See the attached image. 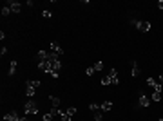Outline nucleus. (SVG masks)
I'll return each instance as SVG.
<instances>
[{
    "mask_svg": "<svg viewBox=\"0 0 163 121\" xmlns=\"http://www.w3.org/2000/svg\"><path fill=\"white\" fill-rule=\"evenodd\" d=\"M49 47L53 49V53H55V54H58V56H62V54H63V49H62V47H60L56 42H51V45H49Z\"/></svg>",
    "mask_w": 163,
    "mask_h": 121,
    "instance_id": "nucleus-9",
    "label": "nucleus"
},
{
    "mask_svg": "<svg viewBox=\"0 0 163 121\" xmlns=\"http://www.w3.org/2000/svg\"><path fill=\"white\" fill-rule=\"evenodd\" d=\"M7 15H11V9L4 6V7H2V16H7Z\"/></svg>",
    "mask_w": 163,
    "mask_h": 121,
    "instance_id": "nucleus-21",
    "label": "nucleus"
},
{
    "mask_svg": "<svg viewBox=\"0 0 163 121\" xmlns=\"http://www.w3.org/2000/svg\"><path fill=\"white\" fill-rule=\"evenodd\" d=\"M139 72H142V70H139L138 63H136V62H132V69H131V76H132V78H136V76H139Z\"/></svg>",
    "mask_w": 163,
    "mask_h": 121,
    "instance_id": "nucleus-10",
    "label": "nucleus"
},
{
    "mask_svg": "<svg viewBox=\"0 0 163 121\" xmlns=\"http://www.w3.org/2000/svg\"><path fill=\"white\" fill-rule=\"evenodd\" d=\"M4 121H20V117H18V112H15V110L7 112V114L4 116Z\"/></svg>",
    "mask_w": 163,
    "mask_h": 121,
    "instance_id": "nucleus-8",
    "label": "nucleus"
},
{
    "mask_svg": "<svg viewBox=\"0 0 163 121\" xmlns=\"http://www.w3.org/2000/svg\"><path fill=\"white\" fill-rule=\"evenodd\" d=\"M16 65H18V63H16L15 60H13V62H9V70H7V74H9V76H13L15 72H16Z\"/></svg>",
    "mask_w": 163,
    "mask_h": 121,
    "instance_id": "nucleus-12",
    "label": "nucleus"
},
{
    "mask_svg": "<svg viewBox=\"0 0 163 121\" xmlns=\"http://www.w3.org/2000/svg\"><path fill=\"white\" fill-rule=\"evenodd\" d=\"M94 72H96V70H94V67H87V69H85V74H87V76H92Z\"/></svg>",
    "mask_w": 163,
    "mask_h": 121,
    "instance_id": "nucleus-19",
    "label": "nucleus"
},
{
    "mask_svg": "<svg viewBox=\"0 0 163 121\" xmlns=\"http://www.w3.org/2000/svg\"><path fill=\"white\" fill-rule=\"evenodd\" d=\"M147 85H150V87H156V85H158V81H156L154 78H147Z\"/></svg>",
    "mask_w": 163,
    "mask_h": 121,
    "instance_id": "nucleus-20",
    "label": "nucleus"
},
{
    "mask_svg": "<svg viewBox=\"0 0 163 121\" xmlns=\"http://www.w3.org/2000/svg\"><path fill=\"white\" fill-rule=\"evenodd\" d=\"M89 110H91V112H96V110H100V105H98V103H91V105H89Z\"/></svg>",
    "mask_w": 163,
    "mask_h": 121,
    "instance_id": "nucleus-18",
    "label": "nucleus"
},
{
    "mask_svg": "<svg viewBox=\"0 0 163 121\" xmlns=\"http://www.w3.org/2000/svg\"><path fill=\"white\" fill-rule=\"evenodd\" d=\"M55 116H58V109H51L44 114V121H55Z\"/></svg>",
    "mask_w": 163,
    "mask_h": 121,
    "instance_id": "nucleus-6",
    "label": "nucleus"
},
{
    "mask_svg": "<svg viewBox=\"0 0 163 121\" xmlns=\"http://www.w3.org/2000/svg\"><path fill=\"white\" fill-rule=\"evenodd\" d=\"M92 67H94V70L98 72V70H102V69H103V62L100 60V62H96V63H94V65H92Z\"/></svg>",
    "mask_w": 163,
    "mask_h": 121,
    "instance_id": "nucleus-16",
    "label": "nucleus"
},
{
    "mask_svg": "<svg viewBox=\"0 0 163 121\" xmlns=\"http://www.w3.org/2000/svg\"><path fill=\"white\" fill-rule=\"evenodd\" d=\"M131 23L139 31V33H149L150 29H152V26H150V22H143V20H131Z\"/></svg>",
    "mask_w": 163,
    "mask_h": 121,
    "instance_id": "nucleus-2",
    "label": "nucleus"
},
{
    "mask_svg": "<svg viewBox=\"0 0 163 121\" xmlns=\"http://www.w3.org/2000/svg\"><path fill=\"white\" fill-rule=\"evenodd\" d=\"M58 116L62 117V121H71V117H73L71 114H67V112H62L60 109H58Z\"/></svg>",
    "mask_w": 163,
    "mask_h": 121,
    "instance_id": "nucleus-13",
    "label": "nucleus"
},
{
    "mask_svg": "<svg viewBox=\"0 0 163 121\" xmlns=\"http://www.w3.org/2000/svg\"><path fill=\"white\" fill-rule=\"evenodd\" d=\"M100 109H102V112H109V110L112 109V101H103V103L100 105Z\"/></svg>",
    "mask_w": 163,
    "mask_h": 121,
    "instance_id": "nucleus-11",
    "label": "nucleus"
},
{
    "mask_svg": "<svg viewBox=\"0 0 163 121\" xmlns=\"http://www.w3.org/2000/svg\"><path fill=\"white\" fill-rule=\"evenodd\" d=\"M65 112H67V114H71V116H74V114H76V107H71V109H67Z\"/></svg>",
    "mask_w": 163,
    "mask_h": 121,
    "instance_id": "nucleus-23",
    "label": "nucleus"
},
{
    "mask_svg": "<svg viewBox=\"0 0 163 121\" xmlns=\"http://www.w3.org/2000/svg\"><path fill=\"white\" fill-rule=\"evenodd\" d=\"M159 83H163V72H161V76H159Z\"/></svg>",
    "mask_w": 163,
    "mask_h": 121,
    "instance_id": "nucleus-25",
    "label": "nucleus"
},
{
    "mask_svg": "<svg viewBox=\"0 0 163 121\" xmlns=\"http://www.w3.org/2000/svg\"><path fill=\"white\" fill-rule=\"evenodd\" d=\"M92 114H94V119H96V121H102V119H103V112H102V109L96 110V112H92Z\"/></svg>",
    "mask_w": 163,
    "mask_h": 121,
    "instance_id": "nucleus-15",
    "label": "nucleus"
},
{
    "mask_svg": "<svg viewBox=\"0 0 163 121\" xmlns=\"http://www.w3.org/2000/svg\"><path fill=\"white\" fill-rule=\"evenodd\" d=\"M24 110H26V114H38V103L35 100H27L24 105Z\"/></svg>",
    "mask_w": 163,
    "mask_h": 121,
    "instance_id": "nucleus-4",
    "label": "nucleus"
},
{
    "mask_svg": "<svg viewBox=\"0 0 163 121\" xmlns=\"http://www.w3.org/2000/svg\"><path fill=\"white\" fill-rule=\"evenodd\" d=\"M149 98H147V96L145 94H139L138 96V107H149Z\"/></svg>",
    "mask_w": 163,
    "mask_h": 121,
    "instance_id": "nucleus-7",
    "label": "nucleus"
},
{
    "mask_svg": "<svg viewBox=\"0 0 163 121\" xmlns=\"http://www.w3.org/2000/svg\"><path fill=\"white\" fill-rule=\"evenodd\" d=\"M42 16H44V18H51V16H53V13L45 9V11H42Z\"/></svg>",
    "mask_w": 163,
    "mask_h": 121,
    "instance_id": "nucleus-22",
    "label": "nucleus"
},
{
    "mask_svg": "<svg viewBox=\"0 0 163 121\" xmlns=\"http://www.w3.org/2000/svg\"><path fill=\"white\" fill-rule=\"evenodd\" d=\"M118 83H120V78H118V70L116 69H111L109 74L102 78V85H118Z\"/></svg>",
    "mask_w": 163,
    "mask_h": 121,
    "instance_id": "nucleus-1",
    "label": "nucleus"
},
{
    "mask_svg": "<svg viewBox=\"0 0 163 121\" xmlns=\"http://www.w3.org/2000/svg\"><path fill=\"white\" fill-rule=\"evenodd\" d=\"M49 100H51V105H53V109H58V107H60V103H62V101H60V98H56V96H51Z\"/></svg>",
    "mask_w": 163,
    "mask_h": 121,
    "instance_id": "nucleus-14",
    "label": "nucleus"
},
{
    "mask_svg": "<svg viewBox=\"0 0 163 121\" xmlns=\"http://www.w3.org/2000/svg\"><path fill=\"white\" fill-rule=\"evenodd\" d=\"M152 101H161V92H156V90H154V94H152Z\"/></svg>",
    "mask_w": 163,
    "mask_h": 121,
    "instance_id": "nucleus-17",
    "label": "nucleus"
},
{
    "mask_svg": "<svg viewBox=\"0 0 163 121\" xmlns=\"http://www.w3.org/2000/svg\"><path fill=\"white\" fill-rule=\"evenodd\" d=\"M158 7H159V9H163V0H159V2H158Z\"/></svg>",
    "mask_w": 163,
    "mask_h": 121,
    "instance_id": "nucleus-24",
    "label": "nucleus"
},
{
    "mask_svg": "<svg viewBox=\"0 0 163 121\" xmlns=\"http://www.w3.org/2000/svg\"><path fill=\"white\" fill-rule=\"evenodd\" d=\"M4 6H6V7H9V9H11V13H20V2H16V0H7Z\"/></svg>",
    "mask_w": 163,
    "mask_h": 121,
    "instance_id": "nucleus-5",
    "label": "nucleus"
},
{
    "mask_svg": "<svg viewBox=\"0 0 163 121\" xmlns=\"http://www.w3.org/2000/svg\"><path fill=\"white\" fill-rule=\"evenodd\" d=\"M20 121H29V119L27 117H20Z\"/></svg>",
    "mask_w": 163,
    "mask_h": 121,
    "instance_id": "nucleus-26",
    "label": "nucleus"
},
{
    "mask_svg": "<svg viewBox=\"0 0 163 121\" xmlns=\"http://www.w3.org/2000/svg\"><path fill=\"white\" fill-rule=\"evenodd\" d=\"M38 87H40V80H29V81L26 83V94L29 96V98H33Z\"/></svg>",
    "mask_w": 163,
    "mask_h": 121,
    "instance_id": "nucleus-3",
    "label": "nucleus"
}]
</instances>
